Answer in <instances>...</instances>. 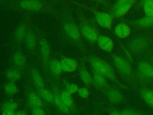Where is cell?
Returning a JSON list of instances; mask_svg holds the SVG:
<instances>
[{
    "mask_svg": "<svg viewBox=\"0 0 153 115\" xmlns=\"http://www.w3.org/2000/svg\"><path fill=\"white\" fill-rule=\"evenodd\" d=\"M32 115H47L41 107H32Z\"/></svg>",
    "mask_w": 153,
    "mask_h": 115,
    "instance_id": "obj_34",
    "label": "cell"
},
{
    "mask_svg": "<svg viewBox=\"0 0 153 115\" xmlns=\"http://www.w3.org/2000/svg\"><path fill=\"white\" fill-rule=\"evenodd\" d=\"M92 76L93 84L98 89L103 90L108 88V83L107 81V78L105 77L94 70H93Z\"/></svg>",
    "mask_w": 153,
    "mask_h": 115,
    "instance_id": "obj_17",
    "label": "cell"
},
{
    "mask_svg": "<svg viewBox=\"0 0 153 115\" xmlns=\"http://www.w3.org/2000/svg\"><path fill=\"white\" fill-rule=\"evenodd\" d=\"M31 75L33 82L37 89L45 87V81L41 74L38 69L35 67H33L31 70Z\"/></svg>",
    "mask_w": 153,
    "mask_h": 115,
    "instance_id": "obj_19",
    "label": "cell"
},
{
    "mask_svg": "<svg viewBox=\"0 0 153 115\" xmlns=\"http://www.w3.org/2000/svg\"><path fill=\"white\" fill-rule=\"evenodd\" d=\"M37 90H38V93L39 95L42 98H43L46 102L50 104H54V93H52L50 90L46 89L45 87L39 89Z\"/></svg>",
    "mask_w": 153,
    "mask_h": 115,
    "instance_id": "obj_26",
    "label": "cell"
},
{
    "mask_svg": "<svg viewBox=\"0 0 153 115\" xmlns=\"http://www.w3.org/2000/svg\"><path fill=\"white\" fill-rule=\"evenodd\" d=\"M134 113L131 109H125L121 113V115H132Z\"/></svg>",
    "mask_w": 153,
    "mask_h": 115,
    "instance_id": "obj_35",
    "label": "cell"
},
{
    "mask_svg": "<svg viewBox=\"0 0 153 115\" xmlns=\"http://www.w3.org/2000/svg\"><path fill=\"white\" fill-rule=\"evenodd\" d=\"M14 5L20 10L37 12L44 8L45 3L42 0H20Z\"/></svg>",
    "mask_w": 153,
    "mask_h": 115,
    "instance_id": "obj_3",
    "label": "cell"
},
{
    "mask_svg": "<svg viewBox=\"0 0 153 115\" xmlns=\"http://www.w3.org/2000/svg\"><path fill=\"white\" fill-rule=\"evenodd\" d=\"M110 115H121V113H120L117 110H114L111 112Z\"/></svg>",
    "mask_w": 153,
    "mask_h": 115,
    "instance_id": "obj_38",
    "label": "cell"
},
{
    "mask_svg": "<svg viewBox=\"0 0 153 115\" xmlns=\"http://www.w3.org/2000/svg\"><path fill=\"white\" fill-rule=\"evenodd\" d=\"M28 102L29 105L32 107H41L44 105L41 97L35 92H30L28 96Z\"/></svg>",
    "mask_w": 153,
    "mask_h": 115,
    "instance_id": "obj_24",
    "label": "cell"
},
{
    "mask_svg": "<svg viewBox=\"0 0 153 115\" xmlns=\"http://www.w3.org/2000/svg\"><path fill=\"white\" fill-rule=\"evenodd\" d=\"M135 0H117L113 6L112 14L115 17L124 16L133 6Z\"/></svg>",
    "mask_w": 153,
    "mask_h": 115,
    "instance_id": "obj_6",
    "label": "cell"
},
{
    "mask_svg": "<svg viewBox=\"0 0 153 115\" xmlns=\"http://www.w3.org/2000/svg\"><path fill=\"white\" fill-rule=\"evenodd\" d=\"M4 2V0H0V2Z\"/></svg>",
    "mask_w": 153,
    "mask_h": 115,
    "instance_id": "obj_42",
    "label": "cell"
},
{
    "mask_svg": "<svg viewBox=\"0 0 153 115\" xmlns=\"http://www.w3.org/2000/svg\"><path fill=\"white\" fill-rule=\"evenodd\" d=\"M140 95L144 102L153 108V89L143 87L140 90Z\"/></svg>",
    "mask_w": 153,
    "mask_h": 115,
    "instance_id": "obj_23",
    "label": "cell"
},
{
    "mask_svg": "<svg viewBox=\"0 0 153 115\" xmlns=\"http://www.w3.org/2000/svg\"><path fill=\"white\" fill-rule=\"evenodd\" d=\"M27 57L24 53L20 50L15 51L11 56V63L14 67L20 69H23L27 65Z\"/></svg>",
    "mask_w": 153,
    "mask_h": 115,
    "instance_id": "obj_13",
    "label": "cell"
},
{
    "mask_svg": "<svg viewBox=\"0 0 153 115\" xmlns=\"http://www.w3.org/2000/svg\"><path fill=\"white\" fill-rule=\"evenodd\" d=\"M60 62L64 72H73L78 67V62L74 58L63 56Z\"/></svg>",
    "mask_w": 153,
    "mask_h": 115,
    "instance_id": "obj_14",
    "label": "cell"
},
{
    "mask_svg": "<svg viewBox=\"0 0 153 115\" xmlns=\"http://www.w3.org/2000/svg\"><path fill=\"white\" fill-rule=\"evenodd\" d=\"M79 75L81 81L86 86H89L93 83V76L89 72L84 64H81L79 69Z\"/></svg>",
    "mask_w": 153,
    "mask_h": 115,
    "instance_id": "obj_22",
    "label": "cell"
},
{
    "mask_svg": "<svg viewBox=\"0 0 153 115\" xmlns=\"http://www.w3.org/2000/svg\"><path fill=\"white\" fill-rule=\"evenodd\" d=\"M29 28L27 22H22L17 26L13 34V41L15 46H19L24 42Z\"/></svg>",
    "mask_w": 153,
    "mask_h": 115,
    "instance_id": "obj_10",
    "label": "cell"
},
{
    "mask_svg": "<svg viewBox=\"0 0 153 115\" xmlns=\"http://www.w3.org/2000/svg\"><path fill=\"white\" fill-rule=\"evenodd\" d=\"M115 35L120 38H126L131 33V28L127 24L121 23L118 24L114 30Z\"/></svg>",
    "mask_w": 153,
    "mask_h": 115,
    "instance_id": "obj_21",
    "label": "cell"
},
{
    "mask_svg": "<svg viewBox=\"0 0 153 115\" xmlns=\"http://www.w3.org/2000/svg\"><path fill=\"white\" fill-rule=\"evenodd\" d=\"M15 111H4L2 112L1 115H14Z\"/></svg>",
    "mask_w": 153,
    "mask_h": 115,
    "instance_id": "obj_36",
    "label": "cell"
},
{
    "mask_svg": "<svg viewBox=\"0 0 153 115\" xmlns=\"http://www.w3.org/2000/svg\"><path fill=\"white\" fill-rule=\"evenodd\" d=\"M149 1H151V0H142L141 3H142V4L143 5V4H145V2H147Z\"/></svg>",
    "mask_w": 153,
    "mask_h": 115,
    "instance_id": "obj_40",
    "label": "cell"
},
{
    "mask_svg": "<svg viewBox=\"0 0 153 115\" xmlns=\"http://www.w3.org/2000/svg\"><path fill=\"white\" fill-rule=\"evenodd\" d=\"M63 28L66 35L73 41L81 44V34L79 28L71 19H66L65 20Z\"/></svg>",
    "mask_w": 153,
    "mask_h": 115,
    "instance_id": "obj_2",
    "label": "cell"
},
{
    "mask_svg": "<svg viewBox=\"0 0 153 115\" xmlns=\"http://www.w3.org/2000/svg\"><path fill=\"white\" fill-rule=\"evenodd\" d=\"M91 1H93L94 2H97V3H101V2H103L104 0H91Z\"/></svg>",
    "mask_w": 153,
    "mask_h": 115,
    "instance_id": "obj_39",
    "label": "cell"
},
{
    "mask_svg": "<svg viewBox=\"0 0 153 115\" xmlns=\"http://www.w3.org/2000/svg\"><path fill=\"white\" fill-rule=\"evenodd\" d=\"M143 11L147 16H153V0H151L143 4Z\"/></svg>",
    "mask_w": 153,
    "mask_h": 115,
    "instance_id": "obj_31",
    "label": "cell"
},
{
    "mask_svg": "<svg viewBox=\"0 0 153 115\" xmlns=\"http://www.w3.org/2000/svg\"><path fill=\"white\" fill-rule=\"evenodd\" d=\"M4 75L8 81L13 82L19 81L22 76L21 69L14 66L8 68L5 71Z\"/></svg>",
    "mask_w": 153,
    "mask_h": 115,
    "instance_id": "obj_18",
    "label": "cell"
},
{
    "mask_svg": "<svg viewBox=\"0 0 153 115\" xmlns=\"http://www.w3.org/2000/svg\"><path fill=\"white\" fill-rule=\"evenodd\" d=\"M135 25L139 28H148L153 26V16H145L135 22Z\"/></svg>",
    "mask_w": 153,
    "mask_h": 115,
    "instance_id": "obj_27",
    "label": "cell"
},
{
    "mask_svg": "<svg viewBox=\"0 0 153 115\" xmlns=\"http://www.w3.org/2000/svg\"><path fill=\"white\" fill-rule=\"evenodd\" d=\"M14 115H26V113L25 112V111L24 110H20V111H15Z\"/></svg>",
    "mask_w": 153,
    "mask_h": 115,
    "instance_id": "obj_37",
    "label": "cell"
},
{
    "mask_svg": "<svg viewBox=\"0 0 153 115\" xmlns=\"http://www.w3.org/2000/svg\"><path fill=\"white\" fill-rule=\"evenodd\" d=\"M4 91L8 95H14L18 92V88L16 82L8 81L4 86Z\"/></svg>",
    "mask_w": 153,
    "mask_h": 115,
    "instance_id": "obj_29",
    "label": "cell"
},
{
    "mask_svg": "<svg viewBox=\"0 0 153 115\" xmlns=\"http://www.w3.org/2000/svg\"><path fill=\"white\" fill-rule=\"evenodd\" d=\"M127 47L131 52L140 53L144 52L149 47V42L144 37H136L128 43Z\"/></svg>",
    "mask_w": 153,
    "mask_h": 115,
    "instance_id": "obj_7",
    "label": "cell"
},
{
    "mask_svg": "<svg viewBox=\"0 0 153 115\" xmlns=\"http://www.w3.org/2000/svg\"><path fill=\"white\" fill-rule=\"evenodd\" d=\"M132 115H140V114H137V113H134Z\"/></svg>",
    "mask_w": 153,
    "mask_h": 115,
    "instance_id": "obj_41",
    "label": "cell"
},
{
    "mask_svg": "<svg viewBox=\"0 0 153 115\" xmlns=\"http://www.w3.org/2000/svg\"><path fill=\"white\" fill-rule=\"evenodd\" d=\"M48 69H49L51 74L55 77L60 76L63 72L60 60H59L57 59H50L48 63Z\"/></svg>",
    "mask_w": 153,
    "mask_h": 115,
    "instance_id": "obj_20",
    "label": "cell"
},
{
    "mask_svg": "<svg viewBox=\"0 0 153 115\" xmlns=\"http://www.w3.org/2000/svg\"><path fill=\"white\" fill-rule=\"evenodd\" d=\"M17 108H18V104L17 102L14 101H8L4 103L2 105L1 110L2 111H16Z\"/></svg>",
    "mask_w": 153,
    "mask_h": 115,
    "instance_id": "obj_30",
    "label": "cell"
},
{
    "mask_svg": "<svg viewBox=\"0 0 153 115\" xmlns=\"http://www.w3.org/2000/svg\"><path fill=\"white\" fill-rule=\"evenodd\" d=\"M95 18L97 23L102 28L111 29L113 17L111 14L105 12H96Z\"/></svg>",
    "mask_w": 153,
    "mask_h": 115,
    "instance_id": "obj_11",
    "label": "cell"
},
{
    "mask_svg": "<svg viewBox=\"0 0 153 115\" xmlns=\"http://www.w3.org/2000/svg\"><path fill=\"white\" fill-rule=\"evenodd\" d=\"M54 104L57 107V108L62 113L65 114H68L70 113V109L65 104L63 101L62 100L60 95L57 92H54Z\"/></svg>",
    "mask_w": 153,
    "mask_h": 115,
    "instance_id": "obj_25",
    "label": "cell"
},
{
    "mask_svg": "<svg viewBox=\"0 0 153 115\" xmlns=\"http://www.w3.org/2000/svg\"><path fill=\"white\" fill-rule=\"evenodd\" d=\"M87 60L93 70L103 75L107 79L118 83V80L113 69L106 62L94 55L89 56L87 58Z\"/></svg>",
    "mask_w": 153,
    "mask_h": 115,
    "instance_id": "obj_1",
    "label": "cell"
},
{
    "mask_svg": "<svg viewBox=\"0 0 153 115\" xmlns=\"http://www.w3.org/2000/svg\"><path fill=\"white\" fill-rule=\"evenodd\" d=\"M97 43L98 46L103 50L111 53L114 48V42L112 39L107 36L99 35Z\"/></svg>",
    "mask_w": 153,
    "mask_h": 115,
    "instance_id": "obj_15",
    "label": "cell"
},
{
    "mask_svg": "<svg viewBox=\"0 0 153 115\" xmlns=\"http://www.w3.org/2000/svg\"><path fill=\"white\" fill-rule=\"evenodd\" d=\"M81 35L89 42L94 43L97 41L99 37L98 32L91 25L88 23L82 22L79 27Z\"/></svg>",
    "mask_w": 153,
    "mask_h": 115,
    "instance_id": "obj_8",
    "label": "cell"
},
{
    "mask_svg": "<svg viewBox=\"0 0 153 115\" xmlns=\"http://www.w3.org/2000/svg\"><path fill=\"white\" fill-rule=\"evenodd\" d=\"M112 60L114 66L123 75L126 77L131 76L133 72L132 67L127 60L117 55H113Z\"/></svg>",
    "mask_w": 153,
    "mask_h": 115,
    "instance_id": "obj_4",
    "label": "cell"
},
{
    "mask_svg": "<svg viewBox=\"0 0 153 115\" xmlns=\"http://www.w3.org/2000/svg\"><path fill=\"white\" fill-rule=\"evenodd\" d=\"M38 38L36 33L31 28H29L24 40V43L26 48L31 53L35 50L38 43Z\"/></svg>",
    "mask_w": 153,
    "mask_h": 115,
    "instance_id": "obj_12",
    "label": "cell"
},
{
    "mask_svg": "<svg viewBox=\"0 0 153 115\" xmlns=\"http://www.w3.org/2000/svg\"><path fill=\"white\" fill-rule=\"evenodd\" d=\"M79 87L77 84L72 83H66L65 90H66L68 93L72 95L74 93H77Z\"/></svg>",
    "mask_w": 153,
    "mask_h": 115,
    "instance_id": "obj_32",
    "label": "cell"
},
{
    "mask_svg": "<svg viewBox=\"0 0 153 115\" xmlns=\"http://www.w3.org/2000/svg\"><path fill=\"white\" fill-rule=\"evenodd\" d=\"M60 95L65 104L68 107L70 110L74 107V102L71 94L68 93L66 90H64L60 93Z\"/></svg>",
    "mask_w": 153,
    "mask_h": 115,
    "instance_id": "obj_28",
    "label": "cell"
},
{
    "mask_svg": "<svg viewBox=\"0 0 153 115\" xmlns=\"http://www.w3.org/2000/svg\"><path fill=\"white\" fill-rule=\"evenodd\" d=\"M38 44L43 65L46 69H48V63L51 59V50L49 43L45 37H40Z\"/></svg>",
    "mask_w": 153,
    "mask_h": 115,
    "instance_id": "obj_5",
    "label": "cell"
},
{
    "mask_svg": "<svg viewBox=\"0 0 153 115\" xmlns=\"http://www.w3.org/2000/svg\"><path fill=\"white\" fill-rule=\"evenodd\" d=\"M106 95L109 101L114 104L120 103L124 99V95L118 89L114 87L106 89Z\"/></svg>",
    "mask_w": 153,
    "mask_h": 115,
    "instance_id": "obj_16",
    "label": "cell"
},
{
    "mask_svg": "<svg viewBox=\"0 0 153 115\" xmlns=\"http://www.w3.org/2000/svg\"><path fill=\"white\" fill-rule=\"evenodd\" d=\"M137 71L142 79L147 80L153 79V65L148 62H140L137 66Z\"/></svg>",
    "mask_w": 153,
    "mask_h": 115,
    "instance_id": "obj_9",
    "label": "cell"
},
{
    "mask_svg": "<svg viewBox=\"0 0 153 115\" xmlns=\"http://www.w3.org/2000/svg\"><path fill=\"white\" fill-rule=\"evenodd\" d=\"M152 65H153V58H152Z\"/></svg>",
    "mask_w": 153,
    "mask_h": 115,
    "instance_id": "obj_43",
    "label": "cell"
},
{
    "mask_svg": "<svg viewBox=\"0 0 153 115\" xmlns=\"http://www.w3.org/2000/svg\"><path fill=\"white\" fill-rule=\"evenodd\" d=\"M77 93L81 98H84V99L87 98L89 96V90L85 87H82L79 88Z\"/></svg>",
    "mask_w": 153,
    "mask_h": 115,
    "instance_id": "obj_33",
    "label": "cell"
}]
</instances>
